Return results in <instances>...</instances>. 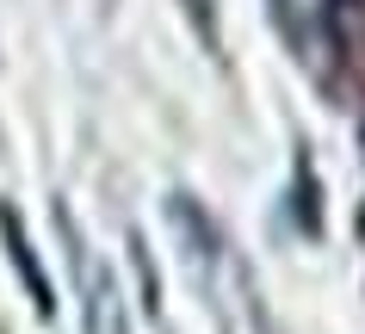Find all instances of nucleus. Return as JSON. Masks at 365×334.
I'll return each mask as SVG.
<instances>
[{
	"mask_svg": "<svg viewBox=\"0 0 365 334\" xmlns=\"http://www.w3.org/2000/svg\"><path fill=\"white\" fill-rule=\"evenodd\" d=\"M272 25H279V38L297 50V56H309V43H316V25H309V6L304 0H267Z\"/></svg>",
	"mask_w": 365,
	"mask_h": 334,
	"instance_id": "obj_5",
	"label": "nucleus"
},
{
	"mask_svg": "<svg viewBox=\"0 0 365 334\" xmlns=\"http://www.w3.org/2000/svg\"><path fill=\"white\" fill-rule=\"evenodd\" d=\"M50 216H56V236H62V260H68V273H75L81 328H87V334H124V297H118V273L99 260L93 241H87L75 204H68V198H56V204H50Z\"/></svg>",
	"mask_w": 365,
	"mask_h": 334,
	"instance_id": "obj_1",
	"label": "nucleus"
},
{
	"mask_svg": "<svg viewBox=\"0 0 365 334\" xmlns=\"http://www.w3.org/2000/svg\"><path fill=\"white\" fill-rule=\"evenodd\" d=\"M0 248H6V260H13V273H19V285H25V297H31V310L50 322L56 315V285H50V273H43V260H38V248H31V236H25V216L0 198Z\"/></svg>",
	"mask_w": 365,
	"mask_h": 334,
	"instance_id": "obj_3",
	"label": "nucleus"
},
{
	"mask_svg": "<svg viewBox=\"0 0 365 334\" xmlns=\"http://www.w3.org/2000/svg\"><path fill=\"white\" fill-rule=\"evenodd\" d=\"M168 223H173V236L186 241V266H192L198 291H211L217 266H223V229L211 223V211L192 204V192H168Z\"/></svg>",
	"mask_w": 365,
	"mask_h": 334,
	"instance_id": "obj_2",
	"label": "nucleus"
},
{
	"mask_svg": "<svg viewBox=\"0 0 365 334\" xmlns=\"http://www.w3.org/2000/svg\"><path fill=\"white\" fill-rule=\"evenodd\" d=\"M291 223H297L309 241L322 236V179H316L309 142H297V155H291Z\"/></svg>",
	"mask_w": 365,
	"mask_h": 334,
	"instance_id": "obj_4",
	"label": "nucleus"
},
{
	"mask_svg": "<svg viewBox=\"0 0 365 334\" xmlns=\"http://www.w3.org/2000/svg\"><path fill=\"white\" fill-rule=\"evenodd\" d=\"M186 13H192V31L205 38V50H211V56H223V31H217V6H211V0H186Z\"/></svg>",
	"mask_w": 365,
	"mask_h": 334,
	"instance_id": "obj_6",
	"label": "nucleus"
}]
</instances>
